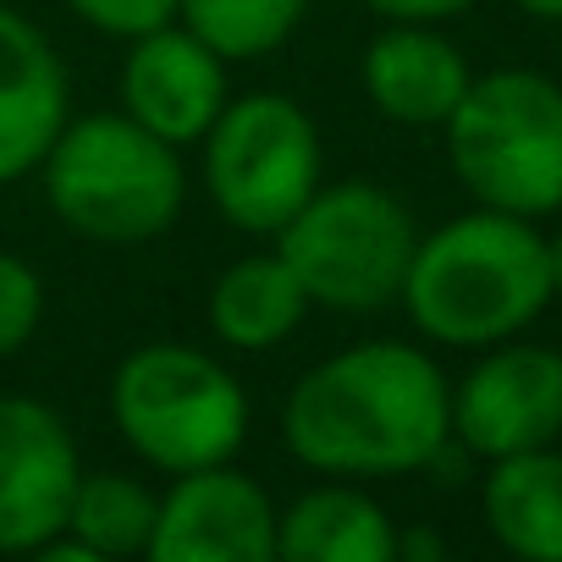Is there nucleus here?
Masks as SVG:
<instances>
[{
    "label": "nucleus",
    "mask_w": 562,
    "mask_h": 562,
    "mask_svg": "<svg viewBox=\"0 0 562 562\" xmlns=\"http://www.w3.org/2000/svg\"><path fill=\"white\" fill-rule=\"evenodd\" d=\"M281 436L321 474H408L452 441V386L430 353L364 342L293 386Z\"/></svg>",
    "instance_id": "f257e3e1"
},
{
    "label": "nucleus",
    "mask_w": 562,
    "mask_h": 562,
    "mask_svg": "<svg viewBox=\"0 0 562 562\" xmlns=\"http://www.w3.org/2000/svg\"><path fill=\"white\" fill-rule=\"evenodd\" d=\"M397 299L430 342L496 348L557 299L546 237L507 210L458 215L425 243H414Z\"/></svg>",
    "instance_id": "f03ea898"
},
{
    "label": "nucleus",
    "mask_w": 562,
    "mask_h": 562,
    "mask_svg": "<svg viewBox=\"0 0 562 562\" xmlns=\"http://www.w3.org/2000/svg\"><path fill=\"white\" fill-rule=\"evenodd\" d=\"M441 127L458 182L485 210L524 221L562 210V89L546 72L507 67L469 78Z\"/></svg>",
    "instance_id": "7ed1b4c3"
},
{
    "label": "nucleus",
    "mask_w": 562,
    "mask_h": 562,
    "mask_svg": "<svg viewBox=\"0 0 562 562\" xmlns=\"http://www.w3.org/2000/svg\"><path fill=\"white\" fill-rule=\"evenodd\" d=\"M40 166L50 210L94 243H144L182 210L177 144L155 138L133 116L67 122Z\"/></svg>",
    "instance_id": "20e7f679"
},
{
    "label": "nucleus",
    "mask_w": 562,
    "mask_h": 562,
    "mask_svg": "<svg viewBox=\"0 0 562 562\" xmlns=\"http://www.w3.org/2000/svg\"><path fill=\"white\" fill-rule=\"evenodd\" d=\"M111 414L127 447L166 474L226 463L248 430L243 386L210 353L182 342L127 353L111 381Z\"/></svg>",
    "instance_id": "39448f33"
},
{
    "label": "nucleus",
    "mask_w": 562,
    "mask_h": 562,
    "mask_svg": "<svg viewBox=\"0 0 562 562\" xmlns=\"http://www.w3.org/2000/svg\"><path fill=\"white\" fill-rule=\"evenodd\" d=\"M276 254L293 265L310 304L342 315H375L403 293L414 259V215L375 182L315 188L304 210L276 232Z\"/></svg>",
    "instance_id": "423d86ee"
},
{
    "label": "nucleus",
    "mask_w": 562,
    "mask_h": 562,
    "mask_svg": "<svg viewBox=\"0 0 562 562\" xmlns=\"http://www.w3.org/2000/svg\"><path fill=\"white\" fill-rule=\"evenodd\" d=\"M204 182L215 210L243 232H281L321 188L315 122L281 94L221 105L204 133Z\"/></svg>",
    "instance_id": "0eeeda50"
},
{
    "label": "nucleus",
    "mask_w": 562,
    "mask_h": 562,
    "mask_svg": "<svg viewBox=\"0 0 562 562\" xmlns=\"http://www.w3.org/2000/svg\"><path fill=\"white\" fill-rule=\"evenodd\" d=\"M452 436L480 458L551 447L562 436V353L496 342L452 392Z\"/></svg>",
    "instance_id": "6e6552de"
},
{
    "label": "nucleus",
    "mask_w": 562,
    "mask_h": 562,
    "mask_svg": "<svg viewBox=\"0 0 562 562\" xmlns=\"http://www.w3.org/2000/svg\"><path fill=\"white\" fill-rule=\"evenodd\" d=\"M155 562H270L276 557V513L270 496L232 474L226 463L188 469L160 502H155Z\"/></svg>",
    "instance_id": "1a4fd4ad"
},
{
    "label": "nucleus",
    "mask_w": 562,
    "mask_h": 562,
    "mask_svg": "<svg viewBox=\"0 0 562 562\" xmlns=\"http://www.w3.org/2000/svg\"><path fill=\"white\" fill-rule=\"evenodd\" d=\"M78 447L56 408L0 397V551H40L67 529Z\"/></svg>",
    "instance_id": "9d476101"
},
{
    "label": "nucleus",
    "mask_w": 562,
    "mask_h": 562,
    "mask_svg": "<svg viewBox=\"0 0 562 562\" xmlns=\"http://www.w3.org/2000/svg\"><path fill=\"white\" fill-rule=\"evenodd\" d=\"M122 100H127V116L144 122L155 138L193 144L210 133V122L226 105L221 56L199 34L160 23L133 40L127 67H122Z\"/></svg>",
    "instance_id": "9b49d317"
},
{
    "label": "nucleus",
    "mask_w": 562,
    "mask_h": 562,
    "mask_svg": "<svg viewBox=\"0 0 562 562\" xmlns=\"http://www.w3.org/2000/svg\"><path fill=\"white\" fill-rule=\"evenodd\" d=\"M67 127V72L50 40L0 7V182L29 177Z\"/></svg>",
    "instance_id": "f8f14e48"
},
{
    "label": "nucleus",
    "mask_w": 562,
    "mask_h": 562,
    "mask_svg": "<svg viewBox=\"0 0 562 562\" xmlns=\"http://www.w3.org/2000/svg\"><path fill=\"white\" fill-rule=\"evenodd\" d=\"M364 89L381 116L403 127H441L469 89V61L425 23H392L364 50Z\"/></svg>",
    "instance_id": "ddd939ff"
},
{
    "label": "nucleus",
    "mask_w": 562,
    "mask_h": 562,
    "mask_svg": "<svg viewBox=\"0 0 562 562\" xmlns=\"http://www.w3.org/2000/svg\"><path fill=\"white\" fill-rule=\"evenodd\" d=\"M491 535L524 562H562V452L529 447L491 458L480 491Z\"/></svg>",
    "instance_id": "4468645a"
},
{
    "label": "nucleus",
    "mask_w": 562,
    "mask_h": 562,
    "mask_svg": "<svg viewBox=\"0 0 562 562\" xmlns=\"http://www.w3.org/2000/svg\"><path fill=\"white\" fill-rule=\"evenodd\" d=\"M276 557H288V562H392L397 529L370 496H359L348 485H326V491L299 496L276 518Z\"/></svg>",
    "instance_id": "2eb2a0df"
},
{
    "label": "nucleus",
    "mask_w": 562,
    "mask_h": 562,
    "mask_svg": "<svg viewBox=\"0 0 562 562\" xmlns=\"http://www.w3.org/2000/svg\"><path fill=\"white\" fill-rule=\"evenodd\" d=\"M310 310L304 281L281 254H248L237 259L210 293V326L232 348H276L299 331Z\"/></svg>",
    "instance_id": "dca6fc26"
},
{
    "label": "nucleus",
    "mask_w": 562,
    "mask_h": 562,
    "mask_svg": "<svg viewBox=\"0 0 562 562\" xmlns=\"http://www.w3.org/2000/svg\"><path fill=\"white\" fill-rule=\"evenodd\" d=\"M94 557H133L149 551L155 535V496L127 474H78L67 502V529Z\"/></svg>",
    "instance_id": "f3484780"
},
{
    "label": "nucleus",
    "mask_w": 562,
    "mask_h": 562,
    "mask_svg": "<svg viewBox=\"0 0 562 562\" xmlns=\"http://www.w3.org/2000/svg\"><path fill=\"white\" fill-rule=\"evenodd\" d=\"M188 34H199L221 61H254L288 45L310 0H177Z\"/></svg>",
    "instance_id": "a211bd4d"
},
{
    "label": "nucleus",
    "mask_w": 562,
    "mask_h": 562,
    "mask_svg": "<svg viewBox=\"0 0 562 562\" xmlns=\"http://www.w3.org/2000/svg\"><path fill=\"white\" fill-rule=\"evenodd\" d=\"M40 315H45V288H40L34 265L18 254H0V359L34 337Z\"/></svg>",
    "instance_id": "6ab92c4d"
},
{
    "label": "nucleus",
    "mask_w": 562,
    "mask_h": 562,
    "mask_svg": "<svg viewBox=\"0 0 562 562\" xmlns=\"http://www.w3.org/2000/svg\"><path fill=\"white\" fill-rule=\"evenodd\" d=\"M67 7L83 23H94L100 34H116V40H138V34L177 18V0H67Z\"/></svg>",
    "instance_id": "aec40b11"
},
{
    "label": "nucleus",
    "mask_w": 562,
    "mask_h": 562,
    "mask_svg": "<svg viewBox=\"0 0 562 562\" xmlns=\"http://www.w3.org/2000/svg\"><path fill=\"white\" fill-rule=\"evenodd\" d=\"M364 7L386 23H441V18L469 12L474 0H364Z\"/></svg>",
    "instance_id": "412c9836"
},
{
    "label": "nucleus",
    "mask_w": 562,
    "mask_h": 562,
    "mask_svg": "<svg viewBox=\"0 0 562 562\" xmlns=\"http://www.w3.org/2000/svg\"><path fill=\"white\" fill-rule=\"evenodd\" d=\"M518 12H529V18H540V23H562V0H513Z\"/></svg>",
    "instance_id": "4be33fe9"
},
{
    "label": "nucleus",
    "mask_w": 562,
    "mask_h": 562,
    "mask_svg": "<svg viewBox=\"0 0 562 562\" xmlns=\"http://www.w3.org/2000/svg\"><path fill=\"white\" fill-rule=\"evenodd\" d=\"M397 551H414V557H441V540H436V535H408V540H397Z\"/></svg>",
    "instance_id": "5701e85b"
},
{
    "label": "nucleus",
    "mask_w": 562,
    "mask_h": 562,
    "mask_svg": "<svg viewBox=\"0 0 562 562\" xmlns=\"http://www.w3.org/2000/svg\"><path fill=\"white\" fill-rule=\"evenodd\" d=\"M546 259H551V293H562V232L546 243Z\"/></svg>",
    "instance_id": "b1692460"
}]
</instances>
